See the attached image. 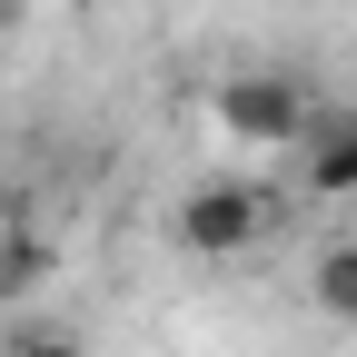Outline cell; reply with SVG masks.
Here are the masks:
<instances>
[{"label": "cell", "instance_id": "6da1fadb", "mask_svg": "<svg viewBox=\"0 0 357 357\" xmlns=\"http://www.w3.org/2000/svg\"><path fill=\"white\" fill-rule=\"evenodd\" d=\"M268 229H278V199H268L248 169H229V178H199V189L178 199V248H189V258H208V268L248 258Z\"/></svg>", "mask_w": 357, "mask_h": 357}, {"label": "cell", "instance_id": "7a4b0ae2", "mask_svg": "<svg viewBox=\"0 0 357 357\" xmlns=\"http://www.w3.org/2000/svg\"><path fill=\"white\" fill-rule=\"evenodd\" d=\"M307 109H318V100H307L288 70H238V79H218V89H208L218 139H229V149H248V159H268V149H298Z\"/></svg>", "mask_w": 357, "mask_h": 357}, {"label": "cell", "instance_id": "3957f363", "mask_svg": "<svg viewBox=\"0 0 357 357\" xmlns=\"http://www.w3.org/2000/svg\"><path fill=\"white\" fill-rule=\"evenodd\" d=\"M298 178L318 199H357V109H307V129H298Z\"/></svg>", "mask_w": 357, "mask_h": 357}, {"label": "cell", "instance_id": "277c9868", "mask_svg": "<svg viewBox=\"0 0 357 357\" xmlns=\"http://www.w3.org/2000/svg\"><path fill=\"white\" fill-rule=\"evenodd\" d=\"M40 278H50V238H40L30 218H10V208H0V307H20Z\"/></svg>", "mask_w": 357, "mask_h": 357}, {"label": "cell", "instance_id": "5b68a950", "mask_svg": "<svg viewBox=\"0 0 357 357\" xmlns=\"http://www.w3.org/2000/svg\"><path fill=\"white\" fill-rule=\"evenodd\" d=\"M307 298H318L337 328H357V238H328L318 258H307Z\"/></svg>", "mask_w": 357, "mask_h": 357}, {"label": "cell", "instance_id": "8992f818", "mask_svg": "<svg viewBox=\"0 0 357 357\" xmlns=\"http://www.w3.org/2000/svg\"><path fill=\"white\" fill-rule=\"evenodd\" d=\"M20 357H79V347H70L60 328H30V337H20Z\"/></svg>", "mask_w": 357, "mask_h": 357}]
</instances>
